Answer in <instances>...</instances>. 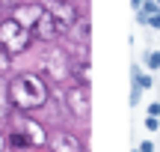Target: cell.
<instances>
[{"mask_svg": "<svg viewBox=\"0 0 160 152\" xmlns=\"http://www.w3.org/2000/svg\"><path fill=\"white\" fill-rule=\"evenodd\" d=\"M6 95H9V105L15 111L27 113V111H36V107H45L51 93H48V84L45 78L33 75V72H21L9 81L6 87Z\"/></svg>", "mask_w": 160, "mask_h": 152, "instance_id": "6da1fadb", "label": "cell"}, {"mask_svg": "<svg viewBox=\"0 0 160 152\" xmlns=\"http://www.w3.org/2000/svg\"><path fill=\"white\" fill-rule=\"evenodd\" d=\"M0 45L9 54H24L33 45V33L18 18H0Z\"/></svg>", "mask_w": 160, "mask_h": 152, "instance_id": "7a4b0ae2", "label": "cell"}, {"mask_svg": "<svg viewBox=\"0 0 160 152\" xmlns=\"http://www.w3.org/2000/svg\"><path fill=\"white\" fill-rule=\"evenodd\" d=\"M42 69H45V75L51 78L53 84L68 81V78H71V57H68V51H62V48H51V51H45Z\"/></svg>", "mask_w": 160, "mask_h": 152, "instance_id": "3957f363", "label": "cell"}, {"mask_svg": "<svg viewBox=\"0 0 160 152\" xmlns=\"http://www.w3.org/2000/svg\"><path fill=\"white\" fill-rule=\"evenodd\" d=\"M45 9L53 15V21H57L59 33H68V27L80 18V9H77V3H74V0H51Z\"/></svg>", "mask_w": 160, "mask_h": 152, "instance_id": "277c9868", "label": "cell"}, {"mask_svg": "<svg viewBox=\"0 0 160 152\" xmlns=\"http://www.w3.org/2000/svg\"><path fill=\"white\" fill-rule=\"evenodd\" d=\"M65 105H68V111L74 113L77 119H89V87L74 81L65 90Z\"/></svg>", "mask_w": 160, "mask_h": 152, "instance_id": "5b68a950", "label": "cell"}, {"mask_svg": "<svg viewBox=\"0 0 160 152\" xmlns=\"http://www.w3.org/2000/svg\"><path fill=\"white\" fill-rule=\"evenodd\" d=\"M30 33H33V39H39V42H57L59 36V27H57V21H53V15L48 9H42V15H39V21L30 27Z\"/></svg>", "mask_w": 160, "mask_h": 152, "instance_id": "8992f818", "label": "cell"}, {"mask_svg": "<svg viewBox=\"0 0 160 152\" xmlns=\"http://www.w3.org/2000/svg\"><path fill=\"white\" fill-rule=\"evenodd\" d=\"M48 149L51 152H83V143L77 140L71 131H51L48 134Z\"/></svg>", "mask_w": 160, "mask_h": 152, "instance_id": "52a82bcc", "label": "cell"}, {"mask_svg": "<svg viewBox=\"0 0 160 152\" xmlns=\"http://www.w3.org/2000/svg\"><path fill=\"white\" fill-rule=\"evenodd\" d=\"M42 9H45V6H39V3H18V6H15V15H12V18H18L24 27H33V24L39 21Z\"/></svg>", "mask_w": 160, "mask_h": 152, "instance_id": "ba28073f", "label": "cell"}, {"mask_svg": "<svg viewBox=\"0 0 160 152\" xmlns=\"http://www.w3.org/2000/svg\"><path fill=\"white\" fill-rule=\"evenodd\" d=\"M24 134H27V140H30V146H48V131L42 128L39 122H36V119H24Z\"/></svg>", "mask_w": 160, "mask_h": 152, "instance_id": "9c48e42d", "label": "cell"}, {"mask_svg": "<svg viewBox=\"0 0 160 152\" xmlns=\"http://www.w3.org/2000/svg\"><path fill=\"white\" fill-rule=\"evenodd\" d=\"M65 36H68L74 45H89V18H86V21H83V18H77V21L68 27V33H65Z\"/></svg>", "mask_w": 160, "mask_h": 152, "instance_id": "30bf717a", "label": "cell"}, {"mask_svg": "<svg viewBox=\"0 0 160 152\" xmlns=\"http://www.w3.org/2000/svg\"><path fill=\"white\" fill-rule=\"evenodd\" d=\"M12 75V54L0 45V78H9Z\"/></svg>", "mask_w": 160, "mask_h": 152, "instance_id": "8fae6325", "label": "cell"}, {"mask_svg": "<svg viewBox=\"0 0 160 152\" xmlns=\"http://www.w3.org/2000/svg\"><path fill=\"white\" fill-rule=\"evenodd\" d=\"M9 146L12 149H30V140H27V134H24V131H12V134H9Z\"/></svg>", "mask_w": 160, "mask_h": 152, "instance_id": "7c38bea8", "label": "cell"}, {"mask_svg": "<svg viewBox=\"0 0 160 152\" xmlns=\"http://www.w3.org/2000/svg\"><path fill=\"white\" fill-rule=\"evenodd\" d=\"M133 81H137V87H139V90H148V87H151V78H148V75H142L137 66H133Z\"/></svg>", "mask_w": 160, "mask_h": 152, "instance_id": "4fadbf2b", "label": "cell"}, {"mask_svg": "<svg viewBox=\"0 0 160 152\" xmlns=\"http://www.w3.org/2000/svg\"><path fill=\"white\" fill-rule=\"evenodd\" d=\"M145 66H148V69H160V51H148L145 54Z\"/></svg>", "mask_w": 160, "mask_h": 152, "instance_id": "5bb4252c", "label": "cell"}, {"mask_svg": "<svg viewBox=\"0 0 160 152\" xmlns=\"http://www.w3.org/2000/svg\"><path fill=\"white\" fill-rule=\"evenodd\" d=\"M139 95H142V90L133 87V90H131V105H139Z\"/></svg>", "mask_w": 160, "mask_h": 152, "instance_id": "9a60e30c", "label": "cell"}, {"mask_svg": "<svg viewBox=\"0 0 160 152\" xmlns=\"http://www.w3.org/2000/svg\"><path fill=\"white\" fill-rule=\"evenodd\" d=\"M145 21H148L151 27H157V30H160V12H154V15H148V18H145Z\"/></svg>", "mask_w": 160, "mask_h": 152, "instance_id": "2e32d148", "label": "cell"}, {"mask_svg": "<svg viewBox=\"0 0 160 152\" xmlns=\"http://www.w3.org/2000/svg\"><path fill=\"white\" fill-rule=\"evenodd\" d=\"M145 128H148V131H157V117H148V119H145Z\"/></svg>", "mask_w": 160, "mask_h": 152, "instance_id": "e0dca14e", "label": "cell"}, {"mask_svg": "<svg viewBox=\"0 0 160 152\" xmlns=\"http://www.w3.org/2000/svg\"><path fill=\"white\" fill-rule=\"evenodd\" d=\"M148 117H160V105H157V101H154V105L148 107Z\"/></svg>", "mask_w": 160, "mask_h": 152, "instance_id": "ac0fdd59", "label": "cell"}, {"mask_svg": "<svg viewBox=\"0 0 160 152\" xmlns=\"http://www.w3.org/2000/svg\"><path fill=\"white\" fill-rule=\"evenodd\" d=\"M139 152H154V143H148V140H145L142 146H139Z\"/></svg>", "mask_w": 160, "mask_h": 152, "instance_id": "d6986e66", "label": "cell"}, {"mask_svg": "<svg viewBox=\"0 0 160 152\" xmlns=\"http://www.w3.org/2000/svg\"><path fill=\"white\" fill-rule=\"evenodd\" d=\"M3 149H6V137L0 134V152H3Z\"/></svg>", "mask_w": 160, "mask_h": 152, "instance_id": "ffe728a7", "label": "cell"}, {"mask_svg": "<svg viewBox=\"0 0 160 152\" xmlns=\"http://www.w3.org/2000/svg\"><path fill=\"white\" fill-rule=\"evenodd\" d=\"M131 3H133V6H142V0H131Z\"/></svg>", "mask_w": 160, "mask_h": 152, "instance_id": "44dd1931", "label": "cell"}]
</instances>
